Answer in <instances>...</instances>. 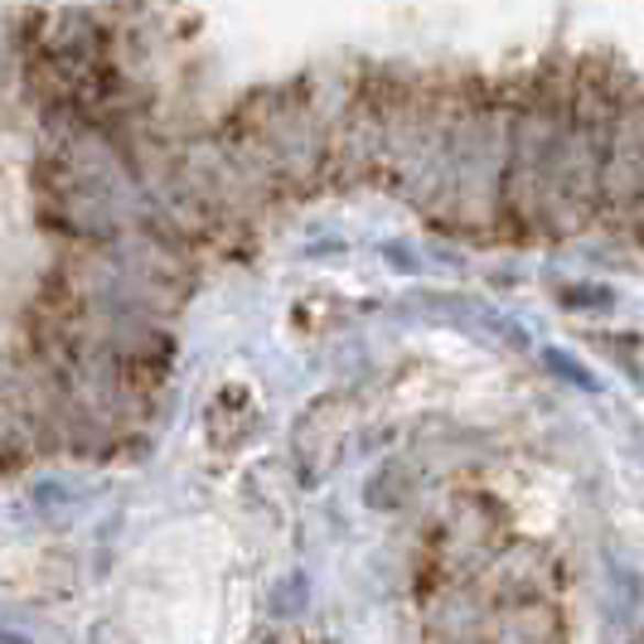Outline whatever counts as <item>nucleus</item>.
Returning a JSON list of instances; mask_svg holds the SVG:
<instances>
[{"instance_id": "nucleus-1", "label": "nucleus", "mask_w": 644, "mask_h": 644, "mask_svg": "<svg viewBox=\"0 0 644 644\" xmlns=\"http://www.w3.org/2000/svg\"><path fill=\"white\" fill-rule=\"evenodd\" d=\"M533 359H538L557 383L577 388V393H587V397H601L605 393V379L577 354V349H567V345H538V354H533Z\"/></svg>"}, {"instance_id": "nucleus-2", "label": "nucleus", "mask_w": 644, "mask_h": 644, "mask_svg": "<svg viewBox=\"0 0 644 644\" xmlns=\"http://www.w3.org/2000/svg\"><path fill=\"white\" fill-rule=\"evenodd\" d=\"M0 644H30L24 635H10V630H0Z\"/></svg>"}]
</instances>
